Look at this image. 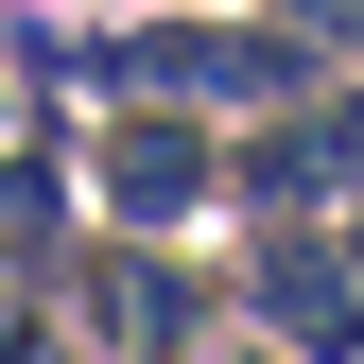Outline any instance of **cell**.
Masks as SVG:
<instances>
[{
	"label": "cell",
	"instance_id": "cell-6",
	"mask_svg": "<svg viewBox=\"0 0 364 364\" xmlns=\"http://www.w3.org/2000/svg\"><path fill=\"white\" fill-rule=\"evenodd\" d=\"M208 364H278V347H260V330H225V347H208Z\"/></svg>",
	"mask_w": 364,
	"mask_h": 364
},
{
	"label": "cell",
	"instance_id": "cell-7",
	"mask_svg": "<svg viewBox=\"0 0 364 364\" xmlns=\"http://www.w3.org/2000/svg\"><path fill=\"white\" fill-rule=\"evenodd\" d=\"M0 364H18V347H0Z\"/></svg>",
	"mask_w": 364,
	"mask_h": 364
},
{
	"label": "cell",
	"instance_id": "cell-4",
	"mask_svg": "<svg viewBox=\"0 0 364 364\" xmlns=\"http://www.w3.org/2000/svg\"><path fill=\"white\" fill-rule=\"evenodd\" d=\"M53 278H87V330H105L122 364H208L225 347V278L173 243H70Z\"/></svg>",
	"mask_w": 364,
	"mask_h": 364
},
{
	"label": "cell",
	"instance_id": "cell-3",
	"mask_svg": "<svg viewBox=\"0 0 364 364\" xmlns=\"http://www.w3.org/2000/svg\"><path fill=\"white\" fill-rule=\"evenodd\" d=\"M87 208H105V243H191L225 208V139L208 122H156V105H105L87 122Z\"/></svg>",
	"mask_w": 364,
	"mask_h": 364
},
{
	"label": "cell",
	"instance_id": "cell-2",
	"mask_svg": "<svg viewBox=\"0 0 364 364\" xmlns=\"http://www.w3.org/2000/svg\"><path fill=\"white\" fill-rule=\"evenodd\" d=\"M225 330H260L278 364H364V260H347V225H243Z\"/></svg>",
	"mask_w": 364,
	"mask_h": 364
},
{
	"label": "cell",
	"instance_id": "cell-1",
	"mask_svg": "<svg viewBox=\"0 0 364 364\" xmlns=\"http://www.w3.org/2000/svg\"><path fill=\"white\" fill-rule=\"evenodd\" d=\"M70 70L105 87V105H156V122H191V105H260L278 122L312 87V35H208V18H173V35H87Z\"/></svg>",
	"mask_w": 364,
	"mask_h": 364
},
{
	"label": "cell",
	"instance_id": "cell-5",
	"mask_svg": "<svg viewBox=\"0 0 364 364\" xmlns=\"http://www.w3.org/2000/svg\"><path fill=\"white\" fill-rule=\"evenodd\" d=\"M364 191V87H330V105H278L225 139V208L243 225H330Z\"/></svg>",
	"mask_w": 364,
	"mask_h": 364
}]
</instances>
